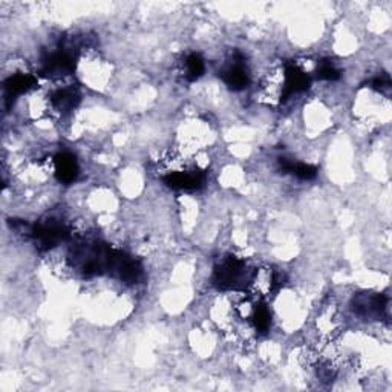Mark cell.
Instances as JSON below:
<instances>
[{"label":"cell","instance_id":"obj_1","mask_svg":"<svg viewBox=\"0 0 392 392\" xmlns=\"http://www.w3.org/2000/svg\"><path fill=\"white\" fill-rule=\"evenodd\" d=\"M251 279H253V275L248 273L244 260L228 256L216 267L213 282L221 290H236L245 287L247 282H251Z\"/></svg>","mask_w":392,"mask_h":392},{"label":"cell","instance_id":"obj_2","mask_svg":"<svg viewBox=\"0 0 392 392\" xmlns=\"http://www.w3.org/2000/svg\"><path fill=\"white\" fill-rule=\"evenodd\" d=\"M29 235L34 238L38 248L49 250L65 240L69 236V230L65 224L57 223V221H46V223L33 226Z\"/></svg>","mask_w":392,"mask_h":392},{"label":"cell","instance_id":"obj_3","mask_svg":"<svg viewBox=\"0 0 392 392\" xmlns=\"http://www.w3.org/2000/svg\"><path fill=\"white\" fill-rule=\"evenodd\" d=\"M164 183L175 190H196L204 184V174L198 169H175L167 172Z\"/></svg>","mask_w":392,"mask_h":392},{"label":"cell","instance_id":"obj_4","mask_svg":"<svg viewBox=\"0 0 392 392\" xmlns=\"http://www.w3.org/2000/svg\"><path fill=\"white\" fill-rule=\"evenodd\" d=\"M282 98L280 100H287L293 94L302 92V90H307L311 85V78L309 75L300 69L297 65H287L282 74Z\"/></svg>","mask_w":392,"mask_h":392},{"label":"cell","instance_id":"obj_5","mask_svg":"<svg viewBox=\"0 0 392 392\" xmlns=\"http://www.w3.org/2000/svg\"><path fill=\"white\" fill-rule=\"evenodd\" d=\"M221 77H223L224 83L228 88H232L235 90L245 89L250 83V77H248L245 63H244L243 57H239V55L224 69L223 73H221Z\"/></svg>","mask_w":392,"mask_h":392},{"label":"cell","instance_id":"obj_6","mask_svg":"<svg viewBox=\"0 0 392 392\" xmlns=\"http://www.w3.org/2000/svg\"><path fill=\"white\" fill-rule=\"evenodd\" d=\"M53 164H54V174H55V176H57V179L60 181V183L71 184L77 179L80 167H78V163H77V159H75L74 155L68 154V152L58 154L54 158Z\"/></svg>","mask_w":392,"mask_h":392},{"label":"cell","instance_id":"obj_7","mask_svg":"<svg viewBox=\"0 0 392 392\" xmlns=\"http://www.w3.org/2000/svg\"><path fill=\"white\" fill-rule=\"evenodd\" d=\"M75 68V58L68 51H57L43 62V73L46 75L71 74Z\"/></svg>","mask_w":392,"mask_h":392},{"label":"cell","instance_id":"obj_8","mask_svg":"<svg viewBox=\"0 0 392 392\" xmlns=\"http://www.w3.org/2000/svg\"><path fill=\"white\" fill-rule=\"evenodd\" d=\"M388 307V299L381 295H360L354 299V311L361 316H381Z\"/></svg>","mask_w":392,"mask_h":392},{"label":"cell","instance_id":"obj_9","mask_svg":"<svg viewBox=\"0 0 392 392\" xmlns=\"http://www.w3.org/2000/svg\"><path fill=\"white\" fill-rule=\"evenodd\" d=\"M36 85V78L29 74H17L9 77L5 82V95L6 100H14V97L22 95L26 90Z\"/></svg>","mask_w":392,"mask_h":392},{"label":"cell","instance_id":"obj_10","mask_svg":"<svg viewBox=\"0 0 392 392\" xmlns=\"http://www.w3.org/2000/svg\"><path fill=\"white\" fill-rule=\"evenodd\" d=\"M279 169L282 170V174H291L297 176L299 179H314L317 175V169L307 163H295L288 158H280L279 159Z\"/></svg>","mask_w":392,"mask_h":392},{"label":"cell","instance_id":"obj_11","mask_svg":"<svg viewBox=\"0 0 392 392\" xmlns=\"http://www.w3.org/2000/svg\"><path fill=\"white\" fill-rule=\"evenodd\" d=\"M250 320L256 331H259V333H267L271 325L270 309L264 304H256L250 314Z\"/></svg>","mask_w":392,"mask_h":392},{"label":"cell","instance_id":"obj_12","mask_svg":"<svg viewBox=\"0 0 392 392\" xmlns=\"http://www.w3.org/2000/svg\"><path fill=\"white\" fill-rule=\"evenodd\" d=\"M206 71L204 60L199 54H190L184 62V75L189 82H195Z\"/></svg>","mask_w":392,"mask_h":392},{"label":"cell","instance_id":"obj_13","mask_svg":"<svg viewBox=\"0 0 392 392\" xmlns=\"http://www.w3.org/2000/svg\"><path fill=\"white\" fill-rule=\"evenodd\" d=\"M78 95L74 89H58L51 95V102L58 110H69L75 106Z\"/></svg>","mask_w":392,"mask_h":392},{"label":"cell","instance_id":"obj_14","mask_svg":"<svg viewBox=\"0 0 392 392\" xmlns=\"http://www.w3.org/2000/svg\"><path fill=\"white\" fill-rule=\"evenodd\" d=\"M317 77L320 80H328V82H334L340 77L339 69L329 62H322L317 68Z\"/></svg>","mask_w":392,"mask_h":392},{"label":"cell","instance_id":"obj_15","mask_svg":"<svg viewBox=\"0 0 392 392\" xmlns=\"http://www.w3.org/2000/svg\"><path fill=\"white\" fill-rule=\"evenodd\" d=\"M373 88L377 89V90H383V89H388L391 86V80L386 74H380L377 75L374 80H373Z\"/></svg>","mask_w":392,"mask_h":392}]
</instances>
